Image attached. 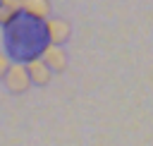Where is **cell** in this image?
<instances>
[{
  "mask_svg": "<svg viewBox=\"0 0 153 146\" xmlns=\"http://www.w3.org/2000/svg\"><path fill=\"white\" fill-rule=\"evenodd\" d=\"M2 84H5V89H7L10 93H14V96H22V93H26V91H29V86H31V81H29V74H26V67H24L22 62H14V65H10L7 74L2 77Z\"/></svg>",
  "mask_w": 153,
  "mask_h": 146,
  "instance_id": "1",
  "label": "cell"
},
{
  "mask_svg": "<svg viewBox=\"0 0 153 146\" xmlns=\"http://www.w3.org/2000/svg\"><path fill=\"white\" fill-rule=\"evenodd\" d=\"M43 31H45L48 45H60V48H62V43H67L69 34H72V26H69V22H67V19L53 17V19H48V22H45Z\"/></svg>",
  "mask_w": 153,
  "mask_h": 146,
  "instance_id": "2",
  "label": "cell"
},
{
  "mask_svg": "<svg viewBox=\"0 0 153 146\" xmlns=\"http://www.w3.org/2000/svg\"><path fill=\"white\" fill-rule=\"evenodd\" d=\"M38 57L45 62V67L50 69V72H65L67 69V53L60 48V45H43L41 48V53H38Z\"/></svg>",
  "mask_w": 153,
  "mask_h": 146,
  "instance_id": "3",
  "label": "cell"
},
{
  "mask_svg": "<svg viewBox=\"0 0 153 146\" xmlns=\"http://www.w3.org/2000/svg\"><path fill=\"white\" fill-rule=\"evenodd\" d=\"M24 67H26V74H29L31 86H48V84H50L53 72L45 67V62H43L41 57H31V60H26Z\"/></svg>",
  "mask_w": 153,
  "mask_h": 146,
  "instance_id": "4",
  "label": "cell"
},
{
  "mask_svg": "<svg viewBox=\"0 0 153 146\" xmlns=\"http://www.w3.org/2000/svg\"><path fill=\"white\" fill-rule=\"evenodd\" d=\"M53 5L48 0H22V14H26L33 22H48Z\"/></svg>",
  "mask_w": 153,
  "mask_h": 146,
  "instance_id": "5",
  "label": "cell"
},
{
  "mask_svg": "<svg viewBox=\"0 0 153 146\" xmlns=\"http://www.w3.org/2000/svg\"><path fill=\"white\" fill-rule=\"evenodd\" d=\"M22 17V0H0V26L10 29Z\"/></svg>",
  "mask_w": 153,
  "mask_h": 146,
  "instance_id": "6",
  "label": "cell"
},
{
  "mask_svg": "<svg viewBox=\"0 0 153 146\" xmlns=\"http://www.w3.org/2000/svg\"><path fill=\"white\" fill-rule=\"evenodd\" d=\"M10 65H12V62H10V57H7L5 53H0V81H2V77L7 74V69H10Z\"/></svg>",
  "mask_w": 153,
  "mask_h": 146,
  "instance_id": "7",
  "label": "cell"
}]
</instances>
